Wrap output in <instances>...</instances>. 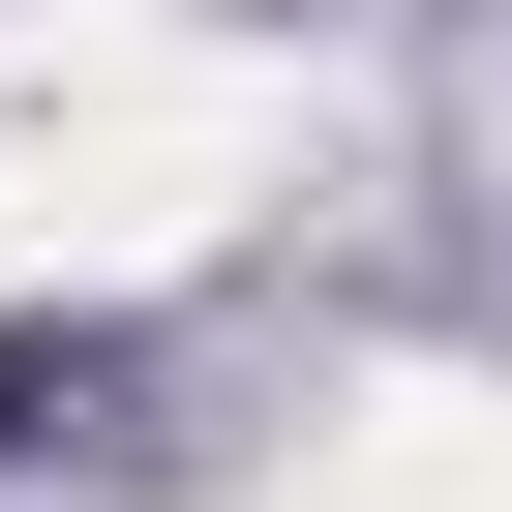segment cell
<instances>
[{
    "mask_svg": "<svg viewBox=\"0 0 512 512\" xmlns=\"http://www.w3.org/2000/svg\"><path fill=\"white\" fill-rule=\"evenodd\" d=\"M302 181V91L181 0H31L0 31V302H151Z\"/></svg>",
    "mask_w": 512,
    "mask_h": 512,
    "instance_id": "cell-1",
    "label": "cell"
},
{
    "mask_svg": "<svg viewBox=\"0 0 512 512\" xmlns=\"http://www.w3.org/2000/svg\"><path fill=\"white\" fill-rule=\"evenodd\" d=\"M302 512H512V392H452V362H392L332 452H302Z\"/></svg>",
    "mask_w": 512,
    "mask_h": 512,
    "instance_id": "cell-2",
    "label": "cell"
}]
</instances>
